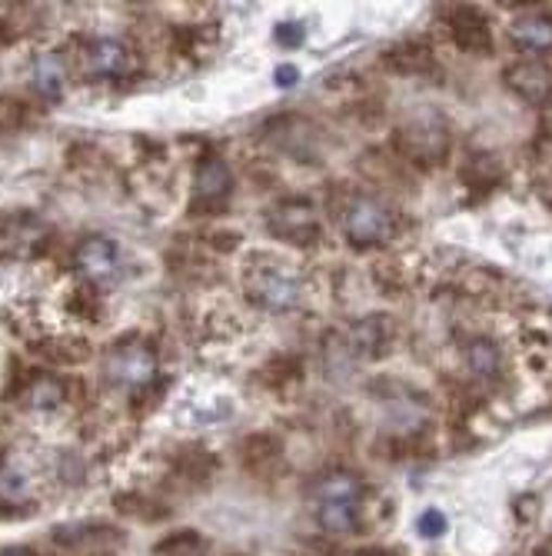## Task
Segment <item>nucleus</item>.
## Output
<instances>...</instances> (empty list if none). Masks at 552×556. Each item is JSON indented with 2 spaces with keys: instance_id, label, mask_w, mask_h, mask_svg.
<instances>
[{
  "instance_id": "f257e3e1",
  "label": "nucleus",
  "mask_w": 552,
  "mask_h": 556,
  "mask_svg": "<svg viewBox=\"0 0 552 556\" xmlns=\"http://www.w3.org/2000/svg\"><path fill=\"white\" fill-rule=\"evenodd\" d=\"M313 507H317V520L330 530V533H346L354 530L360 520V507H363V483L354 473H326L313 483Z\"/></svg>"
},
{
  "instance_id": "f03ea898",
  "label": "nucleus",
  "mask_w": 552,
  "mask_h": 556,
  "mask_svg": "<svg viewBox=\"0 0 552 556\" xmlns=\"http://www.w3.org/2000/svg\"><path fill=\"white\" fill-rule=\"evenodd\" d=\"M343 230H346L349 243H357V247H373V243L389 240V233H393V214L380 204V200L360 197V200H354V204L346 207V214H343Z\"/></svg>"
},
{
  "instance_id": "7ed1b4c3",
  "label": "nucleus",
  "mask_w": 552,
  "mask_h": 556,
  "mask_svg": "<svg viewBox=\"0 0 552 556\" xmlns=\"http://www.w3.org/2000/svg\"><path fill=\"white\" fill-rule=\"evenodd\" d=\"M249 296H254L260 307H270V311H286L296 303V277L283 267V264H264L257 270H249Z\"/></svg>"
},
{
  "instance_id": "20e7f679",
  "label": "nucleus",
  "mask_w": 552,
  "mask_h": 556,
  "mask_svg": "<svg viewBox=\"0 0 552 556\" xmlns=\"http://www.w3.org/2000/svg\"><path fill=\"white\" fill-rule=\"evenodd\" d=\"M77 270L90 280H111L117 274V247L104 237H90L77 247Z\"/></svg>"
},
{
  "instance_id": "39448f33",
  "label": "nucleus",
  "mask_w": 552,
  "mask_h": 556,
  "mask_svg": "<svg viewBox=\"0 0 552 556\" xmlns=\"http://www.w3.org/2000/svg\"><path fill=\"white\" fill-rule=\"evenodd\" d=\"M510 84L529 104H552V74L542 64H519L510 71Z\"/></svg>"
},
{
  "instance_id": "423d86ee",
  "label": "nucleus",
  "mask_w": 552,
  "mask_h": 556,
  "mask_svg": "<svg viewBox=\"0 0 552 556\" xmlns=\"http://www.w3.org/2000/svg\"><path fill=\"white\" fill-rule=\"evenodd\" d=\"M87 71L93 77H117L127 71V50L114 37H100L87 50Z\"/></svg>"
},
{
  "instance_id": "0eeeda50",
  "label": "nucleus",
  "mask_w": 552,
  "mask_h": 556,
  "mask_svg": "<svg viewBox=\"0 0 552 556\" xmlns=\"http://www.w3.org/2000/svg\"><path fill=\"white\" fill-rule=\"evenodd\" d=\"M157 364H154V353L143 350V346H130V350H117L114 361H111V374L120 383H146L154 377Z\"/></svg>"
},
{
  "instance_id": "6e6552de",
  "label": "nucleus",
  "mask_w": 552,
  "mask_h": 556,
  "mask_svg": "<svg viewBox=\"0 0 552 556\" xmlns=\"http://www.w3.org/2000/svg\"><path fill=\"white\" fill-rule=\"evenodd\" d=\"M27 496H30L27 470L14 457L0 460V503L4 507H21V503H27Z\"/></svg>"
},
{
  "instance_id": "1a4fd4ad",
  "label": "nucleus",
  "mask_w": 552,
  "mask_h": 556,
  "mask_svg": "<svg viewBox=\"0 0 552 556\" xmlns=\"http://www.w3.org/2000/svg\"><path fill=\"white\" fill-rule=\"evenodd\" d=\"M510 37L529 50H549L552 47V17H542V14L519 17V21H513Z\"/></svg>"
},
{
  "instance_id": "9d476101",
  "label": "nucleus",
  "mask_w": 552,
  "mask_h": 556,
  "mask_svg": "<svg viewBox=\"0 0 552 556\" xmlns=\"http://www.w3.org/2000/svg\"><path fill=\"white\" fill-rule=\"evenodd\" d=\"M230 190V170L223 161L210 157L204 161V167L196 170V197L200 200H227Z\"/></svg>"
},
{
  "instance_id": "9b49d317",
  "label": "nucleus",
  "mask_w": 552,
  "mask_h": 556,
  "mask_svg": "<svg viewBox=\"0 0 552 556\" xmlns=\"http://www.w3.org/2000/svg\"><path fill=\"white\" fill-rule=\"evenodd\" d=\"M277 217H280V220H273V230H277L280 237H286V233H290V227H296V230H293V243H304V240H310V237H313V230H317V224H313L310 211H304L299 204H293V207H283Z\"/></svg>"
},
{
  "instance_id": "f8f14e48",
  "label": "nucleus",
  "mask_w": 552,
  "mask_h": 556,
  "mask_svg": "<svg viewBox=\"0 0 552 556\" xmlns=\"http://www.w3.org/2000/svg\"><path fill=\"white\" fill-rule=\"evenodd\" d=\"M34 80L47 97H57V90L64 87V67L57 58H40L34 67Z\"/></svg>"
},
{
  "instance_id": "ddd939ff",
  "label": "nucleus",
  "mask_w": 552,
  "mask_h": 556,
  "mask_svg": "<svg viewBox=\"0 0 552 556\" xmlns=\"http://www.w3.org/2000/svg\"><path fill=\"white\" fill-rule=\"evenodd\" d=\"M470 364H473V370H476V374H492V370H496V364H499L496 346H492V343H486V340L473 343V346H470Z\"/></svg>"
},
{
  "instance_id": "4468645a",
  "label": "nucleus",
  "mask_w": 552,
  "mask_h": 556,
  "mask_svg": "<svg viewBox=\"0 0 552 556\" xmlns=\"http://www.w3.org/2000/svg\"><path fill=\"white\" fill-rule=\"evenodd\" d=\"M200 536H177V540H170L161 553H170V556H200Z\"/></svg>"
},
{
  "instance_id": "2eb2a0df",
  "label": "nucleus",
  "mask_w": 552,
  "mask_h": 556,
  "mask_svg": "<svg viewBox=\"0 0 552 556\" xmlns=\"http://www.w3.org/2000/svg\"><path fill=\"white\" fill-rule=\"evenodd\" d=\"M416 530H420L423 536H439V533H446V517H442L439 510H426V514L416 520Z\"/></svg>"
},
{
  "instance_id": "dca6fc26",
  "label": "nucleus",
  "mask_w": 552,
  "mask_h": 556,
  "mask_svg": "<svg viewBox=\"0 0 552 556\" xmlns=\"http://www.w3.org/2000/svg\"><path fill=\"white\" fill-rule=\"evenodd\" d=\"M277 40L283 47H299V43H304V27H299V24H280L277 27Z\"/></svg>"
},
{
  "instance_id": "f3484780",
  "label": "nucleus",
  "mask_w": 552,
  "mask_h": 556,
  "mask_svg": "<svg viewBox=\"0 0 552 556\" xmlns=\"http://www.w3.org/2000/svg\"><path fill=\"white\" fill-rule=\"evenodd\" d=\"M296 80H299V71H296L293 64H283V67L273 71V84H277V87H293Z\"/></svg>"
},
{
  "instance_id": "a211bd4d",
  "label": "nucleus",
  "mask_w": 552,
  "mask_h": 556,
  "mask_svg": "<svg viewBox=\"0 0 552 556\" xmlns=\"http://www.w3.org/2000/svg\"><path fill=\"white\" fill-rule=\"evenodd\" d=\"M0 556H37V553L24 549V546H14V549H0Z\"/></svg>"
},
{
  "instance_id": "6ab92c4d",
  "label": "nucleus",
  "mask_w": 552,
  "mask_h": 556,
  "mask_svg": "<svg viewBox=\"0 0 552 556\" xmlns=\"http://www.w3.org/2000/svg\"><path fill=\"white\" fill-rule=\"evenodd\" d=\"M539 556H552V543H549L545 549H539Z\"/></svg>"
}]
</instances>
